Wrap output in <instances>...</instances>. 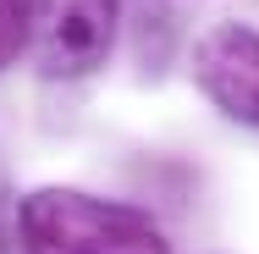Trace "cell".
Returning a JSON list of instances; mask_svg holds the SVG:
<instances>
[{
    "label": "cell",
    "mask_w": 259,
    "mask_h": 254,
    "mask_svg": "<svg viewBox=\"0 0 259 254\" xmlns=\"http://www.w3.org/2000/svg\"><path fill=\"white\" fill-rule=\"evenodd\" d=\"M22 254H171L149 210L83 188H33L17 199Z\"/></svg>",
    "instance_id": "1"
},
{
    "label": "cell",
    "mask_w": 259,
    "mask_h": 254,
    "mask_svg": "<svg viewBox=\"0 0 259 254\" xmlns=\"http://www.w3.org/2000/svg\"><path fill=\"white\" fill-rule=\"evenodd\" d=\"M22 55L45 78H89L116 45L121 0H11Z\"/></svg>",
    "instance_id": "2"
},
{
    "label": "cell",
    "mask_w": 259,
    "mask_h": 254,
    "mask_svg": "<svg viewBox=\"0 0 259 254\" xmlns=\"http://www.w3.org/2000/svg\"><path fill=\"white\" fill-rule=\"evenodd\" d=\"M193 83L221 116L259 127V28L215 22L193 45Z\"/></svg>",
    "instance_id": "3"
},
{
    "label": "cell",
    "mask_w": 259,
    "mask_h": 254,
    "mask_svg": "<svg viewBox=\"0 0 259 254\" xmlns=\"http://www.w3.org/2000/svg\"><path fill=\"white\" fill-rule=\"evenodd\" d=\"M22 55V39H17V11H11V0H0V66H11Z\"/></svg>",
    "instance_id": "4"
}]
</instances>
